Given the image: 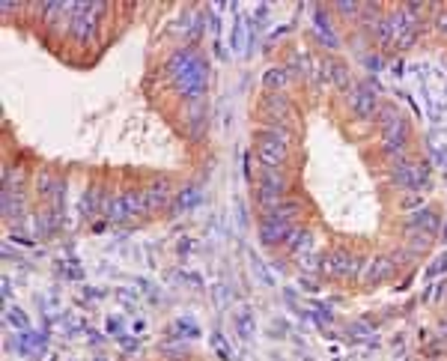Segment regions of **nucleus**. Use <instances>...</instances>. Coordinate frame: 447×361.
<instances>
[{"label":"nucleus","mask_w":447,"mask_h":361,"mask_svg":"<svg viewBox=\"0 0 447 361\" xmlns=\"http://www.w3.org/2000/svg\"><path fill=\"white\" fill-rule=\"evenodd\" d=\"M287 84V69H269L266 72V87L277 90V87H284Z\"/></svg>","instance_id":"nucleus-13"},{"label":"nucleus","mask_w":447,"mask_h":361,"mask_svg":"<svg viewBox=\"0 0 447 361\" xmlns=\"http://www.w3.org/2000/svg\"><path fill=\"white\" fill-rule=\"evenodd\" d=\"M349 105H352V111L358 113L361 120H370L373 113L379 111V90L373 84H358L349 93Z\"/></svg>","instance_id":"nucleus-6"},{"label":"nucleus","mask_w":447,"mask_h":361,"mask_svg":"<svg viewBox=\"0 0 447 361\" xmlns=\"http://www.w3.org/2000/svg\"><path fill=\"white\" fill-rule=\"evenodd\" d=\"M269 108H272V111H277V113H287V111H289V102H287V96H280V93L269 96Z\"/></svg>","instance_id":"nucleus-16"},{"label":"nucleus","mask_w":447,"mask_h":361,"mask_svg":"<svg viewBox=\"0 0 447 361\" xmlns=\"http://www.w3.org/2000/svg\"><path fill=\"white\" fill-rule=\"evenodd\" d=\"M438 343H444V347H447V320L438 325Z\"/></svg>","instance_id":"nucleus-19"},{"label":"nucleus","mask_w":447,"mask_h":361,"mask_svg":"<svg viewBox=\"0 0 447 361\" xmlns=\"http://www.w3.org/2000/svg\"><path fill=\"white\" fill-rule=\"evenodd\" d=\"M394 183L403 188H423L429 183V171L426 164H415V161H400L394 168Z\"/></svg>","instance_id":"nucleus-7"},{"label":"nucleus","mask_w":447,"mask_h":361,"mask_svg":"<svg viewBox=\"0 0 447 361\" xmlns=\"http://www.w3.org/2000/svg\"><path fill=\"white\" fill-rule=\"evenodd\" d=\"M337 6H340L343 15H355L358 12V4H337Z\"/></svg>","instance_id":"nucleus-18"},{"label":"nucleus","mask_w":447,"mask_h":361,"mask_svg":"<svg viewBox=\"0 0 447 361\" xmlns=\"http://www.w3.org/2000/svg\"><path fill=\"white\" fill-rule=\"evenodd\" d=\"M287 131H280V128H262L260 135H257V156L260 161L266 164V168L277 171L280 164H284L287 158Z\"/></svg>","instance_id":"nucleus-2"},{"label":"nucleus","mask_w":447,"mask_h":361,"mask_svg":"<svg viewBox=\"0 0 447 361\" xmlns=\"http://www.w3.org/2000/svg\"><path fill=\"white\" fill-rule=\"evenodd\" d=\"M143 212H149L143 191H125V194L113 197V200L108 203V218L111 221H131V218L143 215Z\"/></svg>","instance_id":"nucleus-3"},{"label":"nucleus","mask_w":447,"mask_h":361,"mask_svg":"<svg viewBox=\"0 0 447 361\" xmlns=\"http://www.w3.org/2000/svg\"><path fill=\"white\" fill-rule=\"evenodd\" d=\"M322 272L328 278H352L358 272V260L349 251H331L322 257Z\"/></svg>","instance_id":"nucleus-8"},{"label":"nucleus","mask_w":447,"mask_h":361,"mask_svg":"<svg viewBox=\"0 0 447 361\" xmlns=\"http://www.w3.org/2000/svg\"><path fill=\"white\" fill-rule=\"evenodd\" d=\"M331 75H334V84H337V87H346V84H349V75H346V69H343L340 63L331 66Z\"/></svg>","instance_id":"nucleus-17"},{"label":"nucleus","mask_w":447,"mask_h":361,"mask_svg":"<svg viewBox=\"0 0 447 361\" xmlns=\"http://www.w3.org/2000/svg\"><path fill=\"white\" fill-rule=\"evenodd\" d=\"M289 233H292V224L287 221V218H277V215H269L262 218V224H260V236H262V242L266 245H277V242H287L289 239Z\"/></svg>","instance_id":"nucleus-9"},{"label":"nucleus","mask_w":447,"mask_h":361,"mask_svg":"<svg viewBox=\"0 0 447 361\" xmlns=\"http://www.w3.org/2000/svg\"><path fill=\"white\" fill-rule=\"evenodd\" d=\"M146 206H149V212H155V209H161V206H168L170 203V183H168V179H158V183H153V185H149L146 191Z\"/></svg>","instance_id":"nucleus-10"},{"label":"nucleus","mask_w":447,"mask_h":361,"mask_svg":"<svg viewBox=\"0 0 447 361\" xmlns=\"http://www.w3.org/2000/svg\"><path fill=\"white\" fill-rule=\"evenodd\" d=\"M409 236H411V251H426V248H429V242H433V236L415 233V230H409Z\"/></svg>","instance_id":"nucleus-14"},{"label":"nucleus","mask_w":447,"mask_h":361,"mask_svg":"<svg viewBox=\"0 0 447 361\" xmlns=\"http://www.w3.org/2000/svg\"><path fill=\"white\" fill-rule=\"evenodd\" d=\"M441 30L447 33V15H441Z\"/></svg>","instance_id":"nucleus-20"},{"label":"nucleus","mask_w":447,"mask_h":361,"mask_svg":"<svg viewBox=\"0 0 447 361\" xmlns=\"http://www.w3.org/2000/svg\"><path fill=\"white\" fill-rule=\"evenodd\" d=\"M409 230H415V233H426V236H436L438 230V215L433 209H421L415 215L409 218Z\"/></svg>","instance_id":"nucleus-11"},{"label":"nucleus","mask_w":447,"mask_h":361,"mask_svg":"<svg viewBox=\"0 0 447 361\" xmlns=\"http://www.w3.org/2000/svg\"><path fill=\"white\" fill-rule=\"evenodd\" d=\"M168 72H170V81L179 87L182 96L197 98L206 90V63L194 51H188V48L185 51H176L168 60Z\"/></svg>","instance_id":"nucleus-1"},{"label":"nucleus","mask_w":447,"mask_h":361,"mask_svg":"<svg viewBox=\"0 0 447 361\" xmlns=\"http://www.w3.org/2000/svg\"><path fill=\"white\" fill-rule=\"evenodd\" d=\"M284 194H287L284 176H280L277 171H272V168H266V173H262V179H260V203L272 212L274 206L284 203Z\"/></svg>","instance_id":"nucleus-5"},{"label":"nucleus","mask_w":447,"mask_h":361,"mask_svg":"<svg viewBox=\"0 0 447 361\" xmlns=\"http://www.w3.org/2000/svg\"><path fill=\"white\" fill-rule=\"evenodd\" d=\"M194 203H197V188H185V191H179L176 209H191Z\"/></svg>","instance_id":"nucleus-15"},{"label":"nucleus","mask_w":447,"mask_h":361,"mask_svg":"<svg viewBox=\"0 0 447 361\" xmlns=\"http://www.w3.org/2000/svg\"><path fill=\"white\" fill-rule=\"evenodd\" d=\"M406 143H409V123L396 113L394 120L382 123V146L388 156H403Z\"/></svg>","instance_id":"nucleus-4"},{"label":"nucleus","mask_w":447,"mask_h":361,"mask_svg":"<svg viewBox=\"0 0 447 361\" xmlns=\"http://www.w3.org/2000/svg\"><path fill=\"white\" fill-rule=\"evenodd\" d=\"M391 275H394V260L382 257V260H373V263H370L367 281H370V284H382L385 278H391Z\"/></svg>","instance_id":"nucleus-12"}]
</instances>
